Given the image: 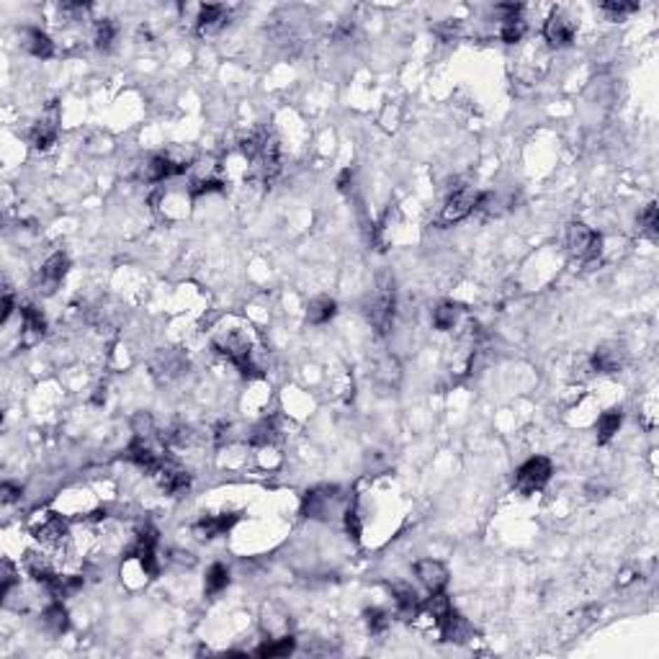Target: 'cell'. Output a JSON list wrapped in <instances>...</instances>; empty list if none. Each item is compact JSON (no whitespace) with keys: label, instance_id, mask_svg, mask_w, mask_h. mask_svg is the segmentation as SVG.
Segmentation results:
<instances>
[{"label":"cell","instance_id":"f546056e","mask_svg":"<svg viewBox=\"0 0 659 659\" xmlns=\"http://www.w3.org/2000/svg\"><path fill=\"white\" fill-rule=\"evenodd\" d=\"M80 585H83L80 577H60V574H57L55 580L49 582V590L55 592V597H67V595H72Z\"/></svg>","mask_w":659,"mask_h":659},{"label":"cell","instance_id":"9a60e30c","mask_svg":"<svg viewBox=\"0 0 659 659\" xmlns=\"http://www.w3.org/2000/svg\"><path fill=\"white\" fill-rule=\"evenodd\" d=\"M224 24H227V8H224V6H201L199 8L196 32H199L201 36H209V34L219 32Z\"/></svg>","mask_w":659,"mask_h":659},{"label":"cell","instance_id":"ab89813d","mask_svg":"<svg viewBox=\"0 0 659 659\" xmlns=\"http://www.w3.org/2000/svg\"><path fill=\"white\" fill-rule=\"evenodd\" d=\"M11 312H13V294H11V289L6 286V291H3V314H0V319L8 322Z\"/></svg>","mask_w":659,"mask_h":659},{"label":"cell","instance_id":"4fadbf2b","mask_svg":"<svg viewBox=\"0 0 659 659\" xmlns=\"http://www.w3.org/2000/svg\"><path fill=\"white\" fill-rule=\"evenodd\" d=\"M240 515L237 513H222V515H204L201 520L193 523V533L199 539H214V536H222L224 531H230L232 525L237 523Z\"/></svg>","mask_w":659,"mask_h":659},{"label":"cell","instance_id":"1f68e13d","mask_svg":"<svg viewBox=\"0 0 659 659\" xmlns=\"http://www.w3.org/2000/svg\"><path fill=\"white\" fill-rule=\"evenodd\" d=\"M500 36L505 44H515L525 36V21L523 18H515V21H505L500 29Z\"/></svg>","mask_w":659,"mask_h":659},{"label":"cell","instance_id":"d6986e66","mask_svg":"<svg viewBox=\"0 0 659 659\" xmlns=\"http://www.w3.org/2000/svg\"><path fill=\"white\" fill-rule=\"evenodd\" d=\"M41 623H44V628H47L52 636H60L67 631V611L62 608V603H55L49 605L47 611H44V616H41Z\"/></svg>","mask_w":659,"mask_h":659},{"label":"cell","instance_id":"7402d4cb","mask_svg":"<svg viewBox=\"0 0 659 659\" xmlns=\"http://www.w3.org/2000/svg\"><path fill=\"white\" fill-rule=\"evenodd\" d=\"M456 319H459V307L451 302H441L436 310H433V325H436L438 330H453Z\"/></svg>","mask_w":659,"mask_h":659},{"label":"cell","instance_id":"8992f818","mask_svg":"<svg viewBox=\"0 0 659 659\" xmlns=\"http://www.w3.org/2000/svg\"><path fill=\"white\" fill-rule=\"evenodd\" d=\"M188 170V160H178L173 155H155V158L147 160L142 175L144 181L150 183H160L165 178H173V175H181Z\"/></svg>","mask_w":659,"mask_h":659},{"label":"cell","instance_id":"4316f807","mask_svg":"<svg viewBox=\"0 0 659 659\" xmlns=\"http://www.w3.org/2000/svg\"><path fill=\"white\" fill-rule=\"evenodd\" d=\"M278 438L276 420H263L253 428V436H250V443L253 445H270Z\"/></svg>","mask_w":659,"mask_h":659},{"label":"cell","instance_id":"d4e9b609","mask_svg":"<svg viewBox=\"0 0 659 659\" xmlns=\"http://www.w3.org/2000/svg\"><path fill=\"white\" fill-rule=\"evenodd\" d=\"M227 582H230V569H227L224 564H211V569H209V574H207V592L209 595L222 592V590L227 588Z\"/></svg>","mask_w":659,"mask_h":659},{"label":"cell","instance_id":"603a6c76","mask_svg":"<svg viewBox=\"0 0 659 659\" xmlns=\"http://www.w3.org/2000/svg\"><path fill=\"white\" fill-rule=\"evenodd\" d=\"M57 139V127L52 121H39L36 127L32 129V142L36 150H49Z\"/></svg>","mask_w":659,"mask_h":659},{"label":"cell","instance_id":"836d02e7","mask_svg":"<svg viewBox=\"0 0 659 659\" xmlns=\"http://www.w3.org/2000/svg\"><path fill=\"white\" fill-rule=\"evenodd\" d=\"M600 8H603L605 13L613 18V21H618V18L628 16V13H634L639 6H636V3H603Z\"/></svg>","mask_w":659,"mask_h":659},{"label":"cell","instance_id":"2e32d148","mask_svg":"<svg viewBox=\"0 0 659 659\" xmlns=\"http://www.w3.org/2000/svg\"><path fill=\"white\" fill-rule=\"evenodd\" d=\"M24 47L26 52H32L34 57H41V60L55 55V41L41 29H24Z\"/></svg>","mask_w":659,"mask_h":659},{"label":"cell","instance_id":"30bf717a","mask_svg":"<svg viewBox=\"0 0 659 659\" xmlns=\"http://www.w3.org/2000/svg\"><path fill=\"white\" fill-rule=\"evenodd\" d=\"M152 477L158 479V485H160V490L162 492H167V494H181V492H186L188 487H191V477H188V471H183L181 466H175L173 461H167L165 459V464L152 474Z\"/></svg>","mask_w":659,"mask_h":659},{"label":"cell","instance_id":"e575fe53","mask_svg":"<svg viewBox=\"0 0 659 659\" xmlns=\"http://www.w3.org/2000/svg\"><path fill=\"white\" fill-rule=\"evenodd\" d=\"M345 531H348V536H353V539H358L361 536V531H363V523H361V513H358L356 508H348L345 513Z\"/></svg>","mask_w":659,"mask_h":659},{"label":"cell","instance_id":"ac0fdd59","mask_svg":"<svg viewBox=\"0 0 659 659\" xmlns=\"http://www.w3.org/2000/svg\"><path fill=\"white\" fill-rule=\"evenodd\" d=\"M335 312H338V304H335L333 299H327V296H317V299H312V302H310L307 319H310L312 325H325V322H330V319L335 317Z\"/></svg>","mask_w":659,"mask_h":659},{"label":"cell","instance_id":"7c38bea8","mask_svg":"<svg viewBox=\"0 0 659 659\" xmlns=\"http://www.w3.org/2000/svg\"><path fill=\"white\" fill-rule=\"evenodd\" d=\"M543 36H546V41L551 44V47H569L574 39V26L572 21L567 16H562V13H554V16L548 18L546 26H543Z\"/></svg>","mask_w":659,"mask_h":659},{"label":"cell","instance_id":"ba28073f","mask_svg":"<svg viewBox=\"0 0 659 659\" xmlns=\"http://www.w3.org/2000/svg\"><path fill=\"white\" fill-rule=\"evenodd\" d=\"M67 268H70V258H67L64 253L49 255L47 261H44V265H41V270H39V291H44V294H55V289L62 284Z\"/></svg>","mask_w":659,"mask_h":659},{"label":"cell","instance_id":"5b68a950","mask_svg":"<svg viewBox=\"0 0 659 659\" xmlns=\"http://www.w3.org/2000/svg\"><path fill=\"white\" fill-rule=\"evenodd\" d=\"M338 500H340V490L338 487H317V490L304 494L302 513L307 518H330Z\"/></svg>","mask_w":659,"mask_h":659},{"label":"cell","instance_id":"52a82bcc","mask_svg":"<svg viewBox=\"0 0 659 659\" xmlns=\"http://www.w3.org/2000/svg\"><path fill=\"white\" fill-rule=\"evenodd\" d=\"M592 371L597 373H616L626 366V348L620 342H603L600 348L592 353Z\"/></svg>","mask_w":659,"mask_h":659},{"label":"cell","instance_id":"60d3db41","mask_svg":"<svg viewBox=\"0 0 659 659\" xmlns=\"http://www.w3.org/2000/svg\"><path fill=\"white\" fill-rule=\"evenodd\" d=\"M350 183H353V170H342L340 178H338V188H340V191H348Z\"/></svg>","mask_w":659,"mask_h":659},{"label":"cell","instance_id":"5bb4252c","mask_svg":"<svg viewBox=\"0 0 659 659\" xmlns=\"http://www.w3.org/2000/svg\"><path fill=\"white\" fill-rule=\"evenodd\" d=\"M438 626H441V634H443L445 641H453V644H464L471 636V626H469V620L461 616L459 611H448L445 616H441L438 618Z\"/></svg>","mask_w":659,"mask_h":659},{"label":"cell","instance_id":"484cf974","mask_svg":"<svg viewBox=\"0 0 659 659\" xmlns=\"http://www.w3.org/2000/svg\"><path fill=\"white\" fill-rule=\"evenodd\" d=\"M291 651H294V639H291V636H284V639L263 644L261 649H258V657H289Z\"/></svg>","mask_w":659,"mask_h":659},{"label":"cell","instance_id":"44dd1931","mask_svg":"<svg viewBox=\"0 0 659 659\" xmlns=\"http://www.w3.org/2000/svg\"><path fill=\"white\" fill-rule=\"evenodd\" d=\"M620 422H623V415H620L618 410H611V412L600 415V420H597V443H608V441L618 433Z\"/></svg>","mask_w":659,"mask_h":659},{"label":"cell","instance_id":"f35d334b","mask_svg":"<svg viewBox=\"0 0 659 659\" xmlns=\"http://www.w3.org/2000/svg\"><path fill=\"white\" fill-rule=\"evenodd\" d=\"M0 494H3V502H6V505H11V502L21 500V490H18V487H13V485H3Z\"/></svg>","mask_w":659,"mask_h":659},{"label":"cell","instance_id":"cb8c5ba5","mask_svg":"<svg viewBox=\"0 0 659 659\" xmlns=\"http://www.w3.org/2000/svg\"><path fill=\"white\" fill-rule=\"evenodd\" d=\"M21 319H24V330L29 335H44V330H47V319H44V314H41L36 307H24L21 310Z\"/></svg>","mask_w":659,"mask_h":659},{"label":"cell","instance_id":"277c9868","mask_svg":"<svg viewBox=\"0 0 659 659\" xmlns=\"http://www.w3.org/2000/svg\"><path fill=\"white\" fill-rule=\"evenodd\" d=\"M477 201H479V191H474V188H461V191H453L451 196H448V201H445L443 211H441V222L443 224H456L461 222V219H466L474 209H477Z\"/></svg>","mask_w":659,"mask_h":659},{"label":"cell","instance_id":"e0dca14e","mask_svg":"<svg viewBox=\"0 0 659 659\" xmlns=\"http://www.w3.org/2000/svg\"><path fill=\"white\" fill-rule=\"evenodd\" d=\"M26 569H29V574H32L34 580L47 582V585L57 577V574H55V564L49 562V556L34 554V551L26 556Z\"/></svg>","mask_w":659,"mask_h":659},{"label":"cell","instance_id":"ffe728a7","mask_svg":"<svg viewBox=\"0 0 659 659\" xmlns=\"http://www.w3.org/2000/svg\"><path fill=\"white\" fill-rule=\"evenodd\" d=\"M394 600H397L399 611L405 613V616H417L422 608L417 592L412 588H407V585H394Z\"/></svg>","mask_w":659,"mask_h":659},{"label":"cell","instance_id":"3957f363","mask_svg":"<svg viewBox=\"0 0 659 659\" xmlns=\"http://www.w3.org/2000/svg\"><path fill=\"white\" fill-rule=\"evenodd\" d=\"M548 479H551V461H548L546 456H533V459H528L523 466L515 471V487H518V492H523V494H531V492H536V490H541Z\"/></svg>","mask_w":659,"mask_h":659},{"label":"cell","instance_id":"4dcf8cb0","mask_svg":"<svg viewBox=\"0 0 659 659\" xmlns=\"http://www.w3.org/2000/svg\"><path fill=\"white\" fill-rule=\"evenodd\" d=\"M363 616H366V626L371 628L373 634H382V631L389 628V613L382 611V608H368Z\"/></svg>","mask_w":659,"mask_h":659},{"label":"cell","instance_id":"9c48e42d","mask_svg":"<svg viewBox=\"0 0 659 659\" xmlns=\"http://www.w3.org/2000/svg\"><path fill=\"white\" fill-rule=\"evenodd\" d=\"M415 574H417V580L425 585L430 595L443 592L445 585H448V569L438 559H422V562H417L415 564Z\"/></svg>","mask_w":659,"mask_h":659},{"label":"cell","instance_id":"7a4b0ae2","mask_svg":"<svg viewBox=\"0 0 659 659\" xmlns=\"http://www.w3.org/2000/svg\"><path fill=\"white\" fill-rule=\"evenodd\" d=\"M366 314H368V322L376 327V333H389L391 317H394V284L387 276L379 278V291L368 302Z\"/></svg>","mask_w":659,"mask_h":659},{"label":"cell","instance_id":"6da1fadb","mask_svg":"<svg viewBox=\"0 0 659 659\" xmlns=\"http://www.w3.org/2000/svg\"><path fill=\"white\" fill-rule=\"evenodd\" d=\"M567 250L582 263H592L597 261L600 255V247H603V237L597 235L595 230H590L588 224L574 222L567 227Z\"/></svg>","mask_w":659,"mask_h":659},{"label":"cell","instance_id":"74e56055","mask_svg":"<svg viewBox=\"0 0 659 659\" xmlns=\"http://www.w3.org/2000/svg\"><path fill=\"white\" fill-rule=\"evenodd\" d=\"M436 32L443 36V39H453L459 34V21H443V24L436 26Z\"/></svg>","mask_w":659,"mask_h":659},{"label":"cell","instance_id":"8d00e7d4","mask_svg":"<svg viewBox=\"0 0 659 659\" xmlns=\"http://www.w3.org/2000/svg\"><path fill=\"white\" fill-rule=\"evenodd\" d=\"M494 13L500 16L502 24H505V21H515V18H520V6H518V3H500V6L494 8Z\"/></svg>","mask_w":659,"mask_h":659},{"label":"cell","instance_id":"8fae6325","mask_svg":"<svg viewBox=\"0 0 659 659\" xmlns=\"http://www.w3.org/2000/svg\"><path fill=\"white\" fill-rule=\"evenodd\" d=\"M34 533H36V539L44 543V546H62V541L67 539V525H64V520L60 515H55V513H47V515L41 518V523L34 528Z\"/></svg>","mask_w":659,"mask_h":659},{"label":"cell","instance_id":"f1b7e54d","mask_svg":"<svg viewBox=\"0 0 659 659\" xmlns=\"http://www.w3.org/2000/svg\"><path fill=\"white\" fill-rule=\"evenodd\" d=\"M639 227H641L644 235H649L651 240L657 237V232H659V209H657V204H649V207L644 209L641 216H639Z\"/></svg>","mask_w":659,"mask_h":659},{"label":"cell","instance_id":"d6a6232c","mask_svg":"<svg viewBox=\"0 0 659 659\" xmlns=\"http://www.w3.org/2000/svg\"><path fill=\"white\" fill-rule=\"evenodd\" d=\"M132 430H134V438H155V422L147 412H137L132 417Z\"/></svg>","mask_w":659,"mask_h":659},{"label":"cell","instance_id":"83f0119b","mask_svg":"<svg viewBox=\"0 0 659 659\" xmlns=\"http://www.w3.org/2000/svg\"><path fill=\"white\" fill-rule=\"evenodd\" d=\"M113 41H116V24L109 21V18L98 21L96 24V47L106 52V49L113 47Z\"/></svg>","mask_w":659,"mask_h":659},{"label":"cell","instance_id":"d590c367","mask_svg":"<svg viewBox=\"0 0 659 659\" xmlns=\"http://www.w3.org/2000/svg\"><path fill=\"white\" fill-rule=\"evenodd\" d=\"M211 191H222V181H216V178H204V181L193 183V186H191V193H193V196H201V193H211Z\"/></svg>","mask_w":659,"mask_h":659}]
</instances>
